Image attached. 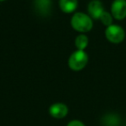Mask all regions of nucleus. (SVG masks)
Masks as SVG:
<instances>
[{"label":"nucleus","mask_w":126,"mask_h":126,"mask_svg":"<svg viewBox=\"0 0 126 126\" xmlns=\"http://www.w3.org/2000/svg\"><path fill=\"white\" fill-rule=\"evenodd\" d=\"M71 25L76 31L80 33H86L93 29V23L89 15L78 12L73 16L71 19Z\"/></svg>","instance_id":"1"},{"label":"nucleus","mask_w":126,"mask_h":126,"mask_svg":"<svg viewBox=\"0 0 126 126\" xmlns=\"http://www.w3.org/2000/svg\"><path fill=\"white\" fill-rule=\"evenodd\" d=\"M88 62V55L84 50L74 52L68 60V66L73 71H80L86 66Z\"/></svg>","instance_id":"2"},{"label":"nucleus","mask_w":126,"mask_h":126,"mask_svg":"<svg viewBox=\"0 0 126 126\" xmlns=\"http://www.w3.org/2000/svg\"><path fill=\"white\" fill-rule=\"evenodd\" d=\"M105 34L107 40L114 44H118L122 42L125 37L124 30L117 24H111L107 27Z\"/></svg>","instance_id":"3"},{"label":"nucleus","mask_w":126,"mask_h":126,"mask_svg":"<svg viewBox=\"0 0 126 126\" xmlns=\"http://www.w3.org/2000/svg\"><path fill=\"white\" fill-rule=\"evenodd\" d=\"M110 14L117 20L126 17V0H114L110 7Z\"/></svg>","instance_id":"4"},{"label":"nucleus","mask_w":126,"mask_h":126,"mask_svg":"<svg viewBox=\"0 0 126 126\" xmlns=\"http://www.w3.org/2000/svg\"><path fill=\"white\" fill-rule=\"evenodd\" d=\"M87 11L91 18L98 20L100 18L105 10H104V6L101 1H99V0H92L88 4Z\"/></svg>","instance_id":"5"},{"label":"nucleus","mask_w":126,"mask_h":126,"mask_svg":"<svg viewBox=\"0 0 126 126\" xmlns=\"http://www.w3.org/2000/svg\"><path fill=\"white\" fill-rule=\"evenodd\" d=\"M68 113V107L63 103L53 104L49 107V114L56 119L64 118Z\"/></svg>","instance_id":"6"},{"label":"nucleus","mask_w":126,"mask_h":126,"mask_svg":"<svg viewBox=\"0 0 126 126\" xmlns=\"http://www.w3.org/2000/svg\"><path fill=\"white\" fill-rule=\"evenodd\" d=\"M51 6L52 4L50 0H35V9L41 16H47L51 12Z\"/></svg>","instance_id":"7"},{"label":"nucleus","mask_w":126,"mask_h":126,"mask_svg":"<svg viewBox=\"0 0 126 126\" xmlns=\"http://www.w3.org/2000/svg\"><path fill=\"white\" fill-rule=\"evenodd\" d=\"M59 6L64 13H72L77 9L78 0H60Z\"/></svg>","instance_id":"8"},{"label":"nucleus","mask_w":126,"mask_h":126,"mask_svg":"<svg viewBox=\"0 0 126 126\" xmlns=\"http://www.w3.org/2000/svg\"><path fill=\"white\" fill-rule=\"evenodd\" d=\"M120 122L119 117L114 113L106 114L101 119V124L103 126H118Z\"/></svg>","instance_id":"9"},{"label":"nucleus","mask_w":126,"mask_h":126,"mask_svg":"<svg viewBox=\"0 0 126 126\" xmlns=\"http://www.w3.org/2000/svg\"><path fill=\"white\" fill-rule=\"evenodd\" d=\"M74 43L79 50H85L88 45V37L84 34H80L75 38Z\"/></svg>","instance_id":"10"},{"label":"nucleus","mask_w":126,"mask_h":126,"mask_svg":"<svg viewBox=\"0 0 126 126\" xmlns=\"http://www.w3.org/2000/svg\"><path fill=\"white\" fill-rule=\"evenodd\" d=\"M99 20L101 21V23L104 25H105L106 27L110 26L112 24V21H113V16L110 13L107 12V11H104V13L101 15Z\"/></svg>","instance_id":"11"},{"label":"nucleus","mask_w":126,"mask_h":126,"mask_svg":"<svg viewBox=\"0 0 126 126\" xmlns=\"http://www.w3.org/2000/svg\"><path fill=\"white\" fill-rule=\"evenodd\" d=\"M67 126H86L84 124V123H82L81 121L77 120V119H74L72 120L67 124Z\"/></svg>","instance_id":"12"},{"label":"nucleus","mask_w":126,"mask_h":126,"mask_svg":"<svg viewBox=\"0 0 126 126\" xmlns=\"http://www.w3.org/2000/svg\"><path fill=\"white\" fill-rule=\"evenodd\" d=\"M3 1H4V0H0V2H3Z\"/></svg>","instance_id":"13"}]
</instances>
